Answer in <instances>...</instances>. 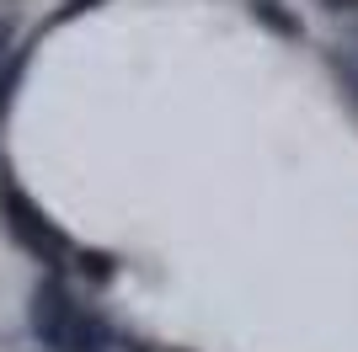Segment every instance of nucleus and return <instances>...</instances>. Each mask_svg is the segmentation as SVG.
I'll return each mask as SVG.
<instances>
[{
	"label": "nucleus",
	"instance_id": "obj_1",
	"mask_svg": "<svg viewBox=\"0 0 358 352\" xmlns=\"http://www.w3.org/2000/svg\"><path fill=\"white\" fill-rule=\"evenodd\" d=\"M0 219H6V235H11L16 246L27 251L32 262H43L48 272H59V267L75 256L70 235L48 219V214L32 203V198L16 187V182H0Z\"/></svg>",
	"mask_w": 358,
	"mask_h": 352
},
{
	"label": "nucleus",
	"instance_id": "obj_2",
	"mask_svg": "<svg viewBox=\"0 0 358 352\" xmlns=\"http://www.w3.org/2000/svg\"><path fill=\"white\" fill-rule=\"evenodd\" d=\"M75 315H80V305H75L70 283L59 272H43L38 288H32V299H27V331L38 337V347L59 352L64 337H70V325H75Z\"/></svg>",
	"mask_w": 358,
	"mask_h": 352
},
{
	"label": "nucleus",
	"instance_id": "obj_3",
	"mask_svg": "<svg viewBox=\"0 0 358 352\" xmlns=\"http://www.w3.org/2000/svg\"><path fill=\"white\" fill-rule=\"evenodd\" d=\"M246 11H252V22L262 32L284 38V43H299V38H305V22H299L294 6H284V0H246Z\"/></svg>",
	"mask_w": 358,
	"mask_h": 352
},
{
	"label": "nucleus",
	"instance_id": "obj_4",
	"mask_svg": "<svg viewBox=\"0 0 358 352\" xmlns=\"http://www.w3.org/2000/svg\"><path fill=\"white\" fill-rule=\"evenodd\" d=\"M107 347H113V325H107L102 315H91V309H80L59 352H107Z\"/></svg>",
	"mask_w": 358,
	"mask_h": 352
},
{
	"label": "nucleus",
	"instance_id": "obj_5",
	"mask_svg": "<svg viewBox=\"0 0 358 352\" xmlns=\"http://www.w3.org/2000/svg\"><path fill=\"white\" fill-rule=\"evenodd\" d=\"M75 272L102 288V283H113V272H118V256H113V251H91L86 246V251H75Z\"/></svg>",
	"mask_w": 358,
	"mask_h": 352
},
{
	"label": "nucleus",
	"instance_id": "obj_6",
	"mask_svg": "<svg viewBox=\"0 0 358 352\" xmlns=\"http://www.w3.org/2000/svg\"><path fill=\"white\" fill-rule=\"evenodd\" d=\"M327 64H331V75H337V86L353 96V107H358V54L348 43H331L327 48Z\"/></svg>",
	"mask_w": 358,
	"mask_h": 352
},
{
	"label": "nucleus",
	"instance_id": "obj_7",
	"mask_svg": "<svg viewBox=\"0 0 358 352\" xmlns=\"http://www.w3.org/2000/svg\"><path fill=\"white\" fill-rule=\"evenodd\" d=\"M16 75H22V59H11V64H0V112L11 107V91H16Z\"/></svg>",
	"mask_w": 358,
	"mask_h": 352
},
{
	"label": "nucleus",
	"instance_id": "obj_8",
	"mask_svg": "<svg viewBox=\"0 0 358 352\" xmlns=\"http://www.w3.org/2000/svg\"><path fill=\"white\" fill-rule=\"evenodd\" d=\"M321 6H327V11H337V16H343V11H358V0H321Z\"/></svg>",
	"mask_w": 358,
	"mask_h": 352
},
{
	"label": "nucleus",
	"instance_id": "obj_9",
	"mask_svg": "<svg viewBox=\"0 0 358 352\" xmlns=\"http://www.w3.org/2000/svg\"><path fill=\"white\" fill-rule=\"evenodd\" d=\"M11 48V22H0V54Z\"/></svg>",
	"mask_w": 358,
	"mask_h": 352
},
{
	"label": "nucleus",
	"instance_id": "obj_10",
	"mask_svg": "<svg viewBox=\"0 0 358 352\" xmlns=\"http://www.w3.org/2000/svg\"><path fill=\"white\" fill-rule=\"evenodd\" d=\"M129 352H150V347H129Z\"/></svg>",
	"mask_w": 358,
	"mask_h": 352
}]
</instances>
